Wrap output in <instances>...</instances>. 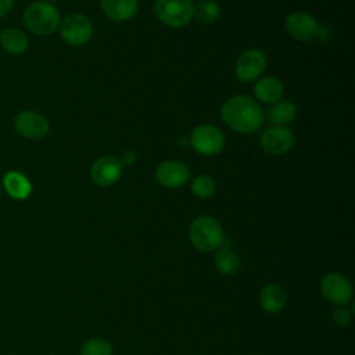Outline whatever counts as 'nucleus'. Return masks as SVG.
<instances>
[{
	"label": "nucleus",
	"mask_w": 355,
	"mask_h": 355,
	"mask_svg": "<svg viewBox=\"0 0 355 355\" xmlns=\"http://www.w3.org/2000/svg\"><path fill=\"white\" fill-rule=\"evenodd\" d=\"M222 121L233 130L244 135L257 132L263 123V110L248 96H234L220 108Z\"/></svg>",
	"instance_id": "f257e3e1"
},
{
	"label": "nucleus",
	"mask_w": 355,
	"mask_h": 355,
	"mask_svg": "<svg viewBox=\"0 0 355 355\" xmlns=\"http://www.w3.org/2000/svg\"><path fill=\"white\" fill-rule=\"evenodd\" d=\"M189 239L197 251L212 252L223 244L225 230L216 218L209 215H200L190 223Z\"/></svg>",
	"instance_id": "f03ea898"
},
{
	"label": "nucleus",
	"mask_w": 355,
	"mask_h": 355,
	"mask_svg": "<svg viewBox=\"0 0 355 355\" xmlns=\"http://www.w3.org/2000/svg\"><path fill=\"white\" fill-rule=\"evenodd\" d=\"M24 26L33 35L46 36L60 26V12L49 1H35L29 4L22 14Z\"/></svg>",
	"instance_id": "7ed1b4c3"
},
{
	"label": "nucleus",
	"mask_w": 355,
	"mask_h": 355,
	"mask_svg": "<svg viewBox=\"0 0 355 355\" xmlns=\"http://www.w3.org/2000/svg\"><path fill=\"white\" fill-rule=\"evenodd\" d=\"M194 4L191 0H157L154 6L155 17L165 25L180 28L193 18Z\"/></svg>",
	"instance_id": "20e7f679"
},
{
	"label": "nucleus",
	"mask_w": 355,
	"mask_h": 355,
	"mask_svg": "<svg viewBox=\"0 0 355 355\" xmlns=\"http://www.w3.org/2000/svg\"><path fill=\"white\" fill-rule=\"evenodd\" d=\"M319 287L324 300L336 306L348 305L354 298L351 280L340 272H329L323 275Z\"/></svg>",
	"instance_id": "39448f33"
},
{
	"label": "nucleus",
	"mask_w": 355,
	"mask_h": 355,
	"mask_svg": "<svg viewBox=\"0 0 355 355\" xmlns=\"http://www.w3.org/2000/svg\"><path fill=\"white\" fill-rule=\"evenodd\" d=\"M58 28L61 39L69 46H83L92 39L93 35L92 21L79 12L64 17Z\"/></svg>",
	"instance_id": "423d86ee"
},
{
	"label": "nucleus",
	"mask_w": 355,
	"mask_h": 355,
	"mask_svg": "<svg viewBox=\"0 0 355 355\" xmlns=\"http://www.w3.org/2000/svg\"><path fill=\"white\" fill-rule=\"evenodd\" d=\"M14 129L19 136L25 139L40 140L49 135L50 123L43 114L32 110H25L18 112L14 118Z\"/></svg>",
	"instance_id": "0eeeda50"
},
{
	"label": "nucleus",
	"mask_w": 355,
	"mask_h": 355,
	"mask_svg": "<svg viewBox=\"0 0 355 355\" xmlns=\"http://www.w3.org/2000/svg\"><path fill=\"white\" fill-rule=\"evenodd\" d=\"M193 148L202 155H215L225 147V135L212 125H200L190 135Z\"/></svg>",
	"instance_id": "6e6552de"
},
{
	"label": "nucleus",
	"mask_w": 355,
	"mask_h": 355,
	"mask_svg": "<svg viewBox=\"0 0 355 355\" xmlns=\"http://www.w3.org/2000/svg\"><path fill=\"white\" fill-rule=\"evenodd\" d=\"M268 64L266 55L258 49L244 51L236 64V76L241 82H252L265 71Z\"/></svg>",
	"instance_id": "1a4fd4ad"
},
{
	"label": "nucleus",
	"mask_w": 355,
	"mask_h": 355,
	"mask_svg": "<svg viewBox=\"0 0 355 355\" xmlns=\"http://www.w3.org/2000/svg\"><path fill=\"white\" fill-rule=\"evenodd\" d=\"M284 26H286V31L294 39L304 40V42L315 39L319 35V31H320L318 21L312 15H309L306 12H302V11L291 12L286 18Z\"/></svg>",
	"instance_id": "9d476101"
},
{
	"label": "nucleus",
	"mask_w": 355,
	"mask_h": 355,
	"mask_svg": "<svg viewBox=\"0 0 355 355\" xmlns=\"http://www.w3.org/2000/svg\"><path fill=\"white\" fill-rule=\"evenodd\" d=\"M261 146L269 154H284L294 146V133L288 128L275 125L262 133Z\"/></svg>",
	"instance_id": "9b49d317"
},
{
	"label": "nucleus",
	"mask_w": 355,
	"mask_h": 355,
	"mask_svg": "<svg viewBox=\"0 0 355 355\" xmlns=\"http://www.w3.org/2000/svg\"><path fill=\"white\" fill-rule=\"evenodd\" d=\"M190 178L189 168L179 161H165L159 164L155 169V179L158 183L168 189H176L182 187L187 183Z\"/></svg>",
	"instance_id": "f8f14e48"
},
{
	"label": "nucleus",
	"mask_w": 355,
	"mask_h": 355,
	"mask_svg": "<svg viewBox=\"0 0 355 355\" xmlns=\"http://www.w3.org/2000/svg\"><path fill=\"white\" fill-rule=\"evenodd\" d=\"M90 175L96 184L103 187L112 186L122 175V162L116 157H101L93 164Z\"/></svg>",
	"instance_id": "ddd939ff"
},
{
	"label": "nucleus",
	"mask_w": 355,
	"mask_h": 355,
	"mask_svg": "<svg viewBox=\"0 0 355 355\" xmlns=\"http://www.w3.org/2000/svg\"><path fill=\"white\" fill-rule=\"evenodd\" d=\"M287 302L288 294L279 283H268L259 290V305L266 313H280L287 306Z\"/></svg>",
	"instance_id": "4468645a"
},
{
	"label": "nucleus",
	"mask_w": 355,
	"mask_h": 355,
	"mask_svg": "<svg viewBox=\"0 0 355 355\" xmlns=\"http://www.w3.org/2000/svg\"><path fill=\"white\" fill-rule=\"evenodd\" d=\"M1 186L11 198L18 201H24L32 194L31 180L19 171L6 172L1 179Z\"/></svg>",
	"instance_id": "2eb2a0df"
},
{
	"label": "nucleus",
	"mask_w": 355,
	"mask_h": 355,
	"mask_svg": "<svg viewBox=\"0 0 355 355\" xmlns=\"http://www.w3.org/2000/svg\"><path fill=\"white\" fill-rule=\"evenodd\" d=\"M29 39L26 33L14 26H8L0 32V47L11 54V55H21L28 50Z\"/></svg>",
	"instance_id": "dca6fc26"
},
{
	"label": "nucleus",
	"mask_w": 355,
	"mask_h": 355,
	"mask_svg": "<svg viewBox=\"0 0 355 355\" xmlns=\"http://www.w3.org/2000/svg\"><path fill=\"white\" fill-rule=\"evenodd\" d=\"M214 263L216 270L223 276H233L241 268V259L239 254L229 244H226V241H223V244L216 250Z\"/></svg>",
	"instance_id": "f3484780"
},
{
	"label": "nucleus",
	"mask_w": 355,
	"mask_h": 355,
	"mask_svg": "<svg viewBox=\"0 0 355 355\" xmlns=\"http://www.w3.org/2000/svg\"><path fill=\"white\" fill-rule=\"evenodd\" d=\"M104 14L112 21H128L136 15L139 0H100Z\"/></svg>",
	"instance_id": "a211bd4d"
},
{
	"label": "nucleus",
	"mask_w": 355,
	"mask_h": 355,
	"mask_svg": "<svg viewBox=\"0 0 355 355\" xmlns=\"http://www.w3.org/2000/svg\"><path fill=\"white\" fill-rule=\"evenodd\" d=\"M255 97L266 104H275L284 96V86L282 80L275 76H266L258 80L254 86Z\"/></svg>",
	"instance_id": "6ab92c4d"
},
{
	"label": "nucleus",
	"mask_w": 355,
	"mask_h": 355,
	"mask_svg": "<svg viewBox=\"0 0 355 355\" xmlns=\"http://www.w3.org/2000/svg\"><path fill=\"white\" fill-rule=\"evenodd\" d=\"M297 115V105L290 100H280L268 110V121L276 126H284L294 121Z\"/></svg>",
	"instance_id": "aec40b11"
},
{
	"label": "nucleus",
	"mask_w": 355,
	"mask_h": 355,
	"mask_svg": "<svg viewBox=\"0 0 355 355\" xmlns=\"http://www.w3.org/2000/svg\"><path fill=\"white\" fill-rule=\"evenodd\" d=\"M220 15V8L216 1L214 0H205L200 1L197 6H194L193 17H196L202 24H211L215 22Z\"/></svg>",
	"instance_id": "412c9836"
},
{
	"label": "nucleus",
	"mask_w": 355,
	"mask_h": 355,
	"mask_svg": "<svg viewBox=\"0 0 355 355\" xmlns=\"http://www.w3.org/2000/svg\"><path fill=\"white\" fill-rule=\"evenodd\" d=\"M112 344L103 337H93L86 340L80 347V355H112Z\"/></svg>",
	"instance_id": "4be33fe9"
},
{
	"label": "nucleus",
	"mask_w": 355,
	"mask_h": 355,
	"mask_svg": "<svg viewBox=\"0 0 355 355\" xmlns=\"http://www.w3.org/2000/svg\"><path fill=\"white\" fill-rule=\"evenodd\" d=\"M215 190H216L215 180L207 175L196 178L191 183V191L198 198H209L214 196Z\"/></svg>",
	"instance_id": "5701e85b"
},
{
	"label": "nucleus",
	"mask_w": 355,
	"mask_h": 355,
	"mask_svg": "<svg viewBox=\"0 0 355 355\" xmlns=\"http://www.w3.org/2000/svg\"><path fill=\"white\" fill-rule=\"evenodd\" d=\"M331 319H333L334 324H337L340 327H345L349 324V322L352 319V312L347 308V305L336 306L334 311L331 312Z\"/></svg>",
	"instance_id": "b1692460"
},
{
	"label": "nucleus",
	"mask_w": 355,
	"mask_h": 355,
	"mask_svg": "<svg viewBox=\"0 0 355 355\" xmlns=\"http://www.w3.org/2000/svg\"><path fill=\"white\" fill-rule=\"evenodd\" d=\"M15 0H0V19L4 18L14 7Z\"/></svg>",
	"instance_id": "393cba45"
},
{
	"label": "nucleus",
	"mask_w": 355,
	"mask_h": 355,
	"mask_svg": "<svg viewBox=\"0 0 355 355\" xmlns=\"http://www.w3.org/2000/svg\"><path fill=\"white\" fill-rule=\"evenodd\" d=\"M136 158H137L136 153H133V151H125V153L122 154V158H121L119 161L122 162V165H123V164H126V165H132V164H135Z\"/></svg>",
	"instance_id": "a878e982"
},
{
	"label": "nucleus",
	"mask_w": 355,
	"mask_h": 355,
	"mask_svg": "<svg viewBox=\"0 0 355 355\" xmlns=\"http://www.w3.org/2000/svg\"><path fill=\"white\" fill-rule=\"evenodd\" d=\"M1 191H3V186H1V180H0V196H1Z\"/></svg>",
	"instance_id": "bb28decb"
},
{
	"label": "nucleus",
	"mask_w": 355,
	"mask_h": 355,
	"mask_svg": "<svg viewBox=\"0 0 355 355\" xmlns=\"http://www.w3.org/2000/svg\"><path fill=\"white\" fill-rule=\"evenodd\" d=\"M44 1H49V3H53V1H57V0H44Z\"/></svg>",
	"instance_id": "cd10ccee"
}]
</instances>
